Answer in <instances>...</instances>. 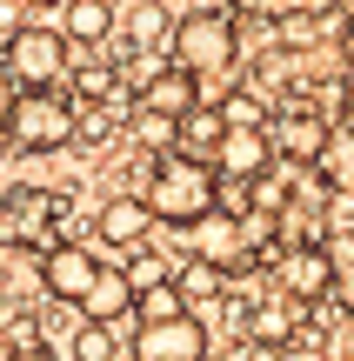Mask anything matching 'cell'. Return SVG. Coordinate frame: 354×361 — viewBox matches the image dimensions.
I'll list each match as a JSON object with an SVG mask.
<instances>
[{"instance_id": "ac0fdd59", "label": "cell", "mask_w": 354, "mask_h": 361, "mask_svg": "<svg viewBox=\"0 0 354 361\" xmlns=\"http://www.w3.org/2000/svg\"><path fill=\"white\" fill-rule=\"evenodd\" d=\"M174 288H181L187 308H194V301H221L227 295V268H214L208 255H187L181 268H174Z\"/></svg>"}, {"instance_id": "d4e9b609", "label": "cell", "mask_w": 354, "mask_h": 361, "mask_svg": "<svg viewBox=\"0 0 354 361\" xmlns=\"http://www.w3.org/2000/svg\"><path fill=\"white\" fill-rule=\"evenodd\" d=\"M114 348H120V335L107 322H80L74 328V361H114Z\"/></svg>"}, {"instance_id": "4316f807", "label": "cell", "mask_w": 354, "mask_h": 361, "mask_svg": "<svg viewBox=\"0 0 354 361\" xmlns=\"http://www.w3.org/2000/svg\"><path fill=\"white\" fill-rule=\"evenodd\" d=\"M160 34H167V20H160V0H141V7H134V27H127V40H120V47H154Z\"/></svg>"}, {"instance_id": "484cf974", "label": "cell", "mask_w": 354, "mask_h": 361, "mask_svg": "<svg viewBox=\"0 0 354 361\" xmlns=\"http://www.w3.org/2000/svg\"><path fill=\"white\" fill-rule=\"evenodd\" d=\"M181 308H187V301H181V288H174V281L134 295V322H167V314H181Z\"/></svg>"}, {"instance_id": "44dd1931", "label": "cell", "mask_w": 354, "mask_h": 361, "mask_svg": "<svg viewBox=\"0 0 354 361\" xmlns=\"http://www.w3.org/2000/svg\"><path fill=\"white\" fill-rule=\"evenodd\" d=\"M214 141H221V107H194V114H181V128H174V147L181 154H214Z\"/></svg>"}, {"instance_id": "6da1fadb", "label": "cell", "mask_w": 354, "mask_h": 361, "mask_svg": "<svg viewBox=\"0 0 354 361\" xmlns=\"http://www.w3.org/2000/svg\"><path fill=\"white\" fill-rule=\"evenodd\" d=\"M141 201L154 207L160 228H194V221H208L214 207H221V174H214V161H201V154L160 147V154L147 161Z\"/></svg>"}, {"instance_id": "7402d4cb", "label": "cell", "mask_w": 354, "mask_h": 361, "mask_svg": "<svg viewBox=\"0 0 354 361\" xmlns=\"http://www.w3.org/2000/svg\"><path fill=\"white\" fill-rule=\"evenodd\" d=\"M120 274H127L134 281V295H141V288H160V281H174V261L160 255V247H127V261H120Z\"/></svg>"}, {"instance_id": "d6986e66", "label": "cell", "mask_w": 354, "mask_h": 361, "mask_svg": "<svg viewBox=\"0 0 354 361\" xmlns=\"http://www.w3.org/2000/svg\"><path fill=\"white\" fill-rule=\"evenodd\" d=\"M67 94H74L80 107H94V101H120V67H107V61H80V67H67Z\"/></svg>"}, {"instance_id": "277c9868", "label": "cell", "mask_w": 354, "mask_h": 361, "mask_svg": "<svg viewBox=\"0 0 354 361\" xmlns=\"http://www.w3.org/2000/svg\"><path fill=\"white\" fill-rule=\"evenodd\" d=\"M174 61L187 67V74H201V80H214V74H227V67L241 61V34H234V7H194V13H181L174 20Z\"/></svg>"}, {"instance_id": "f546056e", "label": "cell", "mask_w": 354, "mask_h": 361, "mask_svg": "<svg viewBox=\"0 0 354 361\" xmlns=\"http://www.w3.org/2000/svg\"><path fill=\"white\" fill-rule=\"evenodd\" d=\"M241 361H288V348H267V341H248V348H241Z\"/></svg>"}, {"instance_id": "30bf717a", "label": "cell", "mask_w": 354, "mask_h": 361, "mask_svg": "<svg viewBox=\"0 0 354 361\" xmlns=\"http://www.w3.org/2000/svg\"><path fill=\"white\" fill-rule=\"evenodd\" d=\"M94 274H101V255L80 247V241H53L47 255H40V288H47V301H61V308H80Z\"/></svg>"}, {"instance_id": "836d02e7", "label": "cell", "mask_w": 354, "mask_h": 361, "mask_svg": "<svg viewBox=\"0 0 354 361\" xmlns=\"http://www.w3.org/2000/svg\"><path fill=\"white\" fill-rule=\"evenodd\" d=\"M0 168H7V134H0Z\"/></svg>"}, {"instance_id": "9c48e42d", "label": "cell", "mask_w": 354, "mask_h": 361, "mask_svg": "<svg viewBox=\"0 0 354 361\" xmlns=\"http://www.w3.org/2000/svg\"><path fill=\"white\" fill-rule=\"evenodd\" d=\"M274 288H281L288 301H301V308H321L328 288H334V255H328V241H294V247H281V255H274Z\"/></svg>"}, {"instance_id": "4dcf8cb0", "label": "cell", "mask_w": 354, "mask_h": 361, "mask_svg": "<svg viewBox=\"0 0 354 361\" xmlns=\"http://www.w3.org/2000/svg\"><path fill=\"white\" fill-rule=\"evenodd\" d=\"M0 361H53V355H47V348H40V341H34V348H7Z\"/></svg>"}, {"instance_id": "e575fe53", "label": "cell", "mask_w": 354, "mask_h": 361, "mask_svg": "<svg viewBox=\"0 0 354 361\" xmlns=\"http://www.w3.org/2000/svg\"><path fill=\"white\" fill-rule=\"evenodd\" d=\"M0 101H7V67H0Z\"/></svg>"}, {"instance_id": "f1b7e54d", "label": "cell", "mask_w": 354, "mask_h": 361, "mask_svg": "<svg viewBox=\"0 0 354 361\" xmlns=\"http://www.w3.org/2000/svg\"><path fill=\"white\" fill-rule=\"evenodd\" d=\"M334 61H341V74L354 80V20H341V34H334Z\"/></svg>"}, {"instance_id": "83f0119b", "label": "cell", "mask_w": 354, "mask_h": 361, "mask_svg": "<svg viewBox=\"0 0 354 361\" xmlns=\"http://www.w3.org/2000/svg\"><path fill=\"white\" fill-rule=\"evenodd\" d=\"M328 301H334V314H341V322H354V255L334 261V288H328Z\"/></svg>"}, {"instance_id": "5bb4252c", "label": "cell", "mask_w": 354, "mask_h": 361, "mask_svg": "<svg viewBox=\"0 0 354 361\" xmlns=\"http://www.w3.org/2000/svg\"><path fill=\"white\" fill-rule=\"evenodd\" d=\"M80 322H107V328L134 322V281L120 268H101V274H94V288L80 295Z\"/></svg>"}, {"instance_id": "4fadbf2b", "label": "cell", "mask_w": 354, "mask_h": 361, "mask_svg": "<svg viewBox=\"0 0 354 361\" xmlns=\"http://www.w3.org/2000/svg\"><path fill=\"white\" fill-rule=\"evenodd\" d=\"M315 174L328 194H341V201H354V107H341L328 128V147L315 154Z\"/></svg>"}, {"instance_id": "603a6c76", "label": "cell", "mask_w": 354, "mask_h": 361, "mask_svg": "<svg viewBox=\"0 0 354 361\" xmlns=\"http://www.w3.org/2000/svg\"><path fill=\"white\" fill-rule=\"evenodd\" d=\"M214 107H221V128H267V121H274V114L261 107V94H254V87H227Z\"/></svg>"}, {"instance_id": "d590c367", "label": "cell", "mask_w": 354, "mask_h": 361, "mask_svg": "<svg viewBox=\"0 0 354 361\" xmlns=\"http://www.w3.org/2000/svg\"><path fill=\"white\" fill-rule=\"evenodd\" d=\"M27 7H61V0H27Z\"/></svg>"}, {"instance_id": "1f68e13d", "label": "cell", "mask_w": 354, "mask_h": 361, "mask_svg": "<svg viewBox=\"0 0 354 361\" xmlns=\"http://www.w3.org/2000/svg\"><path fill=\"white\" fill-rule=\"evenodd\" d=\"M328 355H334V361H354V328H341V341H334Z\"/></svg>"}, {"instance_id": "52a82bcc", "label": "cell", "mask_w": 354, "mask_h": 361, "mask_svg": "<svg viewBox=\"0 0 354 361\" xmlns=\"http://www.w3.org/2000/svg\"><path fill=\"white\" fill-rule=\"evenodd\" d=\"M194 247L187 255H208L214 268H227V281L234 274H248V268H261V247H254V234H248V221L234 214V207H214L208 221H194Z\"/></svg>"}, {"instance_id": "7a4b0ae2", "label": "cell", "mask_w": 354, "mask_h": 361, "mask_svg": "<svg viewBox=\"0 0 354 361\" xmlns=\"http://www.w3.org/2000/svg\"><path fill=\"white\" fill-rule=\"evenodd\" d=\"M0 134L13 154H53L74 141V101L61 87H20L13 101H0Z\"/></svg>"}, {"instance_id": "3957f363", "label": "cell", "mask_w": 354, "mask_h": 361, "mask_svg": "<svg viewBox=\"0 0 354 361\" xmlns=\"http://www.w3.org/2000/svg\"><path fill=\"white\" fill-rule=\"evenodd\" d=\"M67 194L61 188H34V180H20V188L0 194V241L20 247V255H47L53 241H61L67 228Z\"/></svg>"}, {"instance_id": "d6a6232c", "label": "cell", "mask_w": 354, "mask_h": 361, "mask_svg": "<svg viewBox=\"0 0 354 361\" xmlns=\"http://www.w3.org/2000/svg\"><path fill=\"white\" fill-rule=\"evenodd\" d=\"M328 13H341V20H354V0H321Z\"/></svg>"}, {"instance_id": "cb8c5ba5", "label": "cell", "mask_w": 354, "mask_h": 361, "mask_svg": "<svg viewBox=\"0 0 354 361\" xmlns=\"http://www.w3.org/2000/svg\"><path fill=\"white\" fill-rule=\"evenodd\" d=\"M174 128H181V121L147 114V107H127V134H134L141 147H154V154H160V147H174Z\"/></svg>"}, {"instance_id": "ba28073f", "label": "cell", "mask_w": 354, "mask_h": 361, "mask_svg": "<svg viewBox=\"0 0 354 361\" xmlns=\"http://www.w3.org/2000/svg\"><path fill=\"white\" fill-rule=\"evenodd\" d=\"M127 107H147V114L181 121V114H194V107H201V74H187L181 61H160V54H147V61H141V87H134Z\"/></svg>"}, {"instance_id": "7c38bea8", "label": "cell", "mask_w": 354, "mask_h": 361, "mask_svg": "<svg viewBox=\"0 0 354 361\" xmlns=\"http://www.w3.org/2000/svg\"><path fill=\"white\" fill-rule=\"evenodd\" d=\"M214 174L221 180H254V174H267L274 168V141H267V128H221V141H214Z\"/></svg>"}, {"instance_id": "8fae6325", "label": "cell", "mask_w": 354, "mask_h": 361, "mask_svg": "<svg viewBox=\"0 0 354 361\" xmlns=\"http://www.w3.org/2000/svg\"><path fill=\"white\" fill-rule=\"evenodd\" d=\"M328 128H334V121L321 114V107L294 101V107H281V114L267 121V141H274L281 161H294V168H315V154L328 147Z\"/></svg>"}, {"instance_id": "9a60e30c", "label": "cell", "mask_w": 354, "mask_h": 361, "mask_svg": "<svg viewBox=\"0 0 354 361\" xmlns=\"http://www.w3.org/2000/svg\"><path fill=\"white\" fill-rule=\"evenodd\" d=\"M147 228H154V207H147L141 194H114V201L101 207V241L107 247H141Z\"/></svg>"}, {"instance_id": "ffe728a7", "label": "cell", "mask_w": 354, "mask_h": 361, "mask_svg": "<svg viewBox=\"0 0 354 361\" xmlns=\"http://www.w3.org/2000/svg\"><path fill=\"white\" fill-rule=\"evenodd\" d=\"M120 134V101H94V107H74V141L67 147H107Z\"/></svg>"}, {"instance_id": "5b68a950", "label": "cell", "mask_w": 354, "mask_h": 361, "mask_svg": "<svg viewBox=\"0 0 354 361\" xmlns=\"http://www.w3.org/2000/svg\"><path fill=\"white\" fill-rule=\"evenodd\" d=\"M74 40L61 27H13L7 47H0V67H7L13 87H67V67H74Z\"/></svg>"}, {"instance_id": "8992f818", "label": "cell", "mask_w": 354, "mask_h": 361, "mask_svg": "<svg viewBox=\"0 0 354 361\" xmlns=\"http://www.w3.org/2000/svg\"><path fill=\"white\" fill-rule=\"evenodd\" d=\"M127 355L134 361H208V322L194 308L167 314V322H134Z\"/></svg>"}, {"instance_id": "2e32d148", "label": "cell", "mask_w": 354, "mask_h": 361, "mask_svg": "<svg viewBox=\"0 0 354 361\" xmlns=\"http://www.w3.org/2000/svg\"><path fill=\"white\" fill-rule=\"evenodd\" d=\"M301 301H288V295H281V288H274V301H254V308H248V341H267V348H288V341H294V328H301Z\"/></svg>"}, {"instance_id": "8d00e7d4", "label": "cell", "mask_w": 354, "mask_h": 361, "mask_svg": "<svg viewBox=\"0 0 354 361\" xmlns=\"http://www.w3.org/2000/svg\"><path fill=\"white\" fill-rule=\"evenodd\" d=\"M348 107H354V80H348Z\"/></svg>"}, {"instance_id": "e0dca14e", "label": "cell", "mask_w": 354, "mask_h": 361, "mask_svg": "<svg viewBox=\"0 0 354 361\" xmlns=\"http://www.w3.org/2000/svg\"><path fill=\"white\" fill-rule=\"evenodd\" d=\"M61 34L74 40V47H101V40L114 34V7H107V0H61Z\"/></svg>"}]
</instances>
